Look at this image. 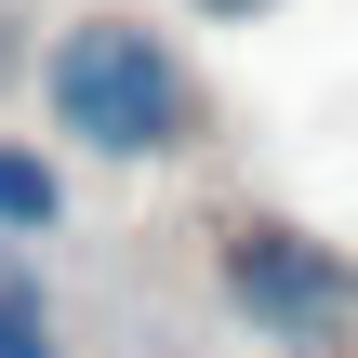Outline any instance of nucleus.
Here are the masks:
<instances>
[{
	"instance_id": "f257e3e1",
	"label": "nucleus",
	"mask_w": 358,
	"mask_h": 358,
	"mask_svg": "<svg viewBox=\"0 0 358 358\" xmlns=\"http://www.w3.org/2000/svg\"><path fill=\"white\" fill-rule=\"evenodd\" d=\"M40 120L93 159H173V146H199V80L146 13H80L40 53Z\"/></svg>"
},
{
	"instance_id": "f03ea898",
	"label": "nucleus",
	"mask_w": 358,
	"mask_h": 358,
	"mask_svg": "<svg viewBox=\"0 0 358 358\" xmlns=\"http://www.w3.org/2000/svg\"><path fill=\"white\" fill-rule=\"evenodd\" d=\"M213 292H226V319H252L266 345H358V266L319 226L226 213V226H213Z\"/></svg>"
},
{
	"instance_id": "7ed1b4c3",
	"label": "nucleus",
	"mask_w": 358,
	"mask_h": 358,
	"mask_svg": "<svg viewBox=\"0 0 358 358\" xmlns=\"http://www.w3.org/2000/svg\"><path fill=\"white\" fill-rule=\"evenodd\" d=\"M53 226H66V173L27 133H0V239H53Z\"/></svg>"
},
{
	"instance_id": "20e7f679",
	"label": "nucleus",
	"mask_w": 358,
	"mask_h": 358,
	"mask_svg": "<svg viewBox=\"0 0 358 358\" xmlns=\"http://www.w3.org/2000/svg\"><path fill=\"white\" fill-rule=\"evenodd\" d=\"M0 358H66V332H53V306H40V279L13 266V239H0Z\"/></svg>"
},
{
	"instance_id": "39448f33",
	"label": "nucleus",
	"mask_w": 358,
	"mask_h": 358,
	"mask_svg": "<svg viewBox=\"0 0 358 358\" xmlns=\"http://www.w3.org/2000/svg\"><path fill=\"white\" fill-rule=\"evenodd\" d=\"M279 0H199V27H266Z\"/></svg>"
},
{
	"instance_id": "423d86ee",
	"label": "nucleus",
	"mask_w": 358,
	"mask_h": 358,
	"mask_svg": "<svg viewBox=\"0 0 358 358\" xmlns=\"http://www.w3.org/2000/svg\"><path fill=\"white\" fill-rule=\"evenodd\" d=\"M279 358H345V345H279Z\"/></svg>"
}]
</instances>
